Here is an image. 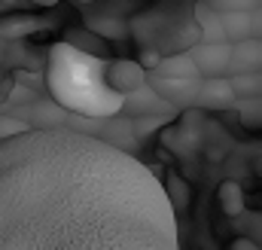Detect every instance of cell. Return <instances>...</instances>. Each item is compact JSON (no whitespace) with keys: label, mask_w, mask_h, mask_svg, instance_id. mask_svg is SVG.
<instances>
[{"label":"cell","mask_w":262,"mask_h":250,"mask_svg":"<svg viewBox=\"0 0 262 250\" xmlns=\"http://www.w3.org/2000/svg\"><path fill=\"white\" fill-rule=\"evenodd\" d=\"M0 250H180L162 180L98 134L0 137Z\"/></svg>","instance_id":"obj_1"},{"label":"cell","mask_w":262,"mask_h":250,"mask_svg":"<svg viewBox=\"0 0 262 250\" xmlns=\"http://www.w3.org/2000/svg\"><path fill=\"white\" fill-rule=\"evenodd\" d=\"M46 86L52 101L67 113L107 119L122 113V95L104 82V58L85 55L67 43H55L46 61Z\"/></svg>","instance_id":"obj_2"},{"label":"cell","mask_w":262,"mask_h":250,"mask_svg":"<svg viewBox=\"0 0 262 250\" xmlns=\"http://www.w3.org/2000/svg\"><path fill=\"white\" fill-rule=\"evenodd\" d=\"M229 49H232V43H226V40H220V43L198 40V43H192L186 52L195 64L198 79L201 76H226L229 73Z\"/></svg>","instance_id":"obj_3"},{"label":"cell","mask_w":262,"mask_h":250,"mask_svg":"<svg viewBox=\"0 0 262 250\" xmlns=\"http://www.w3.org/2000/svg\"><path fill=\"white\" fill-rule=\"evenodd\" d=\"M146 86L168 104V107H189L195 104L198 95V79H174V76H159V73H146Z\"/></svg>","instance_id":"obj_4"},{"label":"cell","mask_w":262,"mask_h":250,"mask_svg":"<svg viewBox=\"0 0 262 250\" xmlns=\"http://www.w3.org/2000/svg\"><path fill=\"white\" fill-rule=\"evenodd\" d=\"M104 82L119 92V95H128L131 89L143 86L146 82V70L137 61H128V58H116V61H104Z\"/></svg>","instance_id":"obj_5"},{"label":"cell","mask_w":262,"mask_h":250,"mask_svg":"<svg viewBox=\"0 0 262 250\" xmlns=\"http://www.w3.org/2000/svg\"><path fill=\"white\" fill-rule=\"evenodd\" d=\"M220 15V31L226 43H238V40H250L259 37V9H247V12H216Z\"/></svg>","instance_id":"obj_6"},{"label":"cell","mask_w":262,"mask_h":250,"mask_svg":"<svg viewBox=\"0 0 262 250\" xmlns=\"http://www.w3.org/2000/svg\"><path fill=\"white\" fill-rule=\"evenodd\" d=\"M85 28L92 34H98L101 40L107 43H116V40H125L131 34V25L125 15H116L113 9H104V12H89L85 15Z\"/></svg>","instance_id":"obj_7"},{"label":"cell","mask_w":262,"mask_h":250,"mask_svg":"<svg viewBox=\"0 0 262 250\" xmlns=\"http://www.w3.org/2000/svg\"><path fill=\"white\" fill-rule=\"evenodd\" d=\"M259 64H262L259 37L232 43V49H229V73H259Z\"/></svg>","instance_id":"obj_8"},{"label":"cell","mask_w":262,"mask_h":250,"mask_svg":"<svg viewBox=\"0 0 262 250\" xmlns=\"http://www.w3.org/2000/svg\"><path fill=\"white\" fill-rule=\"evenodd\" d=\"M122 110L131 113V116H152L156 110H171L146 82L143 86H137V89H131L128 95H122Z\"/></svg>","instance_id":"obj_9"},{"label":"cell","mask_w":262,"mask_h":250,"mask_svg":"<svg viewBox=\"0 0 262 250\" xmlns=\"http://www.w3.org/2000/svg\"><path fill=\"white\" fill-rule=\"evenodd\" d=\"M235 95H232V86L226 76H201L198 79V95L195 104H204V107H226L232 104Z\"/></svg>","instance_id":"obj_10"},{"label":"cell","mask_w":262,"mask_h":250,"mask_svg":"<svg viewBox=\"0 0 262 250\" xmlns=\"http://www.w3.org/2000/svg\"><path fill=\"white\" fill-rule=\"evenodd\" d=\"M61 43L73 46V49H79V52H85V55L104 58V61H107V52H110V43H107V40H101L98 34H92L85 25H79V28H67Z\"/></svg>","instance_id":"obj_11"},{"label":"cell","mask_w":262,"mask_h":250,"mask_svg":"<svg viewBox=\"0 0 262 250\" xmlns=\"http://www.w3.org/2000/svg\"><path fill=\"white\" fill-rule=\"evenodd\" d=\"M152 73H159V76H174V79H198V70H195V64H192V58H189V52L162 55Z\"/></svg>","instance_id":"obj_12"},{"label":"cell","mask_w":262,"mask_h":250,"mask_svg":"<svg viewBox=\"0 0 262 250\" xmlns=\"http://www.w3.org/2000/svg\"><path fill=\"white\" fill-rule=\"evenodd\" d=\"M40 28H46V18H40V15H6V18H0V37H25V34H34V31H40Z\"/></svg>","instance_id":"obj_13"},{"label":"cell","mask_w":262,"mask_h":250,"mask_svg":"<svg viewBox=\"0 0 262 250\" xmlns=\"http://www.w3.org/2000/svg\"><path fill=\"white\" fill-rule=\"evenodd\" d=\"M229 79V86H232V95L235 98H259V89H262V79L259 73H232V76H226Z\"/></svg>","instance_id":"obj_14"},{"label":"cell","mask_w":262,"mask_h":250,"mask_svg":"<svg viewBox=\"0 0 262 250\" xmlns=\"http://www.w3.org/2000/svg\"><path fill=\"white\" fill-rule=\"evenodd\" d=\"M207 6L213 12H247L259 9V0H207Z\"/></svg>","instance_id":"obj_15"},{"label":"cell","mask_w":262,"mask_h":250,"mask_svg":"<svg viewBox=\"0 0 262 250\" xmlns=\"http://www.w3.org/2000/svg\"><path fill=\"white\" fill-rule=\"evenodd\" d=\"M159 58H162V52H159V49H156V46H143V49H140V67H143V70H146V73H149V70H156V64H159Z\"/></svg>","instance_id":"obj_16"},{"label":"cell","mask_w":262,"mask_h":250,"mask_svg":"<svg viewBox=\"0 0 262 250\" xmlns=\"http://www.w3.org/2000/svg\"><path fill=\"white\" fill-rule=\"evenodd\" d=\"M34 6H55V3H61V0H31Z\"/></svg>","instance_id":"obj_17"},{"label":"cell","mask_w":262,"mask_h":250,"mask_svg":"<svg viewBox=\"0 0 262 250\" xmlns=\"http://www.w3.org/2000/svg\"><path fill=\"white\" fill-rule=\"evenodd\" d=\"M18 3H21V0H0L3 9H12V6H18Z\"/></svg>","instance_id":"obj_18"},{"label":"cell","mask_w":262,"mask_h":250,"mask_svg":"<svg viewBox=\"0 0 262 250\" xmlns=\"http://www.w3.org/2000/svg\"><path fill=\"white\" fill-rule=\"evenodd\" d=\"M73 3H95V0H73Z\"/></svg>","instance_id":"obj_19"}]
</instances>
